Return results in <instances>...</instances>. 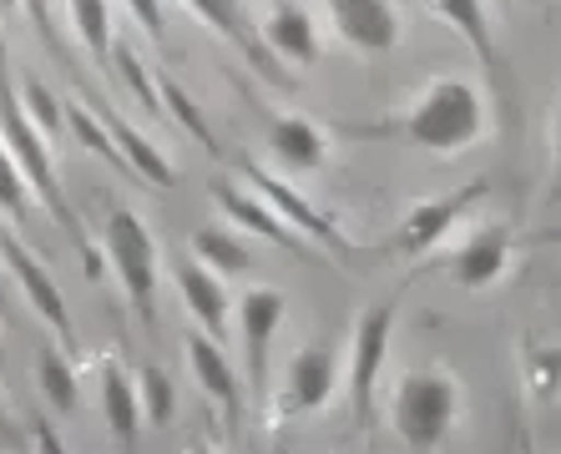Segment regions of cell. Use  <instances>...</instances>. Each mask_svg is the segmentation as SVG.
Segmentation results:
<instances>
[{
    "instance_id": "cell-1",
    "label": "cell",
    "mask_w": 561,
    "mask_h": 454,
    "mask_svg": "<svg viewBox=\"0 0 561 454\" xmlns=\"http://www.w3.org/2000/svg\"><path fill=\"white\" fill-rule=\"evenodd\" d=\"M0 147L15 156V167L26 172L31 193L41 197V208L51 212V218L61 222L66 233H71L81 247H87V237H81V222H77V212H71V202H66V193H61V177H56L51 137H46V131H41L36 121L26 117V106H21V91L11 86L5 66H0ZM87 272H92V278H102V258H96L92 247H87Z\"/></svg>"
},
{
    "instance_id": "cell-2",
    "label": "cell",
    "mask_w": 561,
    "mask_h": 454,
    "mask_svg": "<svg viewBox=\"0 0 561 454\" xmlns=\"http://www.w3.org/2000/svg\"><path fill=\"white\" fill-rule=\"evenodd\" d=\"M400 131H405L415 147L435 152V156L466 152V147H476L485 137V102H481V91L470 86L466 77L431 81V86L415 96V106L405 112Z\"/></svg>"
},
{
    "instance_id": "cell-3",
    "label": "cell",
    "mask_w": 561,
    "mask_h": 454,
    "mask_svg": "<svg viewBox=\"0 0 561 454\" xmlns=\"http://www.w3.org/2000/svg\"><path fill=\"white\" fill-rule=\"evenodd\" d=\"M460 419V384L445 369H410L394 384V429L415 454H431L450 440Z\"/></svg>"
},
{
    "instance_id": "cell-4",
    "label": "cell",
    "mask_w": 561,
    "mask_h": 454,
    "mask_svg": "<svg viewBox=\"0 0 561 454\" xmlns=\"http://www.w3.org/2000/svg\"><path fill=\"white\" fill-rule=\"evenodd\" d=\"M106 268L117 272L122 293H127V303L137 309V318H142L147 328H152V299H157V237L152 228H147L142 218L131 208H117L112 218H106Z\"/></svg>"
},
{
    "instance_id": "cell-5",
    "label": "cell",
    "mask_w": 561,
    "mask_h": 454,
    "mask_svg": "<svg viewBox=\"0 0 561 454\" xmlns=\"http://www.w3.org/2000/svg\"><path fill=\"white\" fill-rule=\"evenodd\" d=\"M0 263H5V272H11L15 283H21V293L31 299V309L46 318V328H51L56 338H61V349H71L77 344V328H71V313H66V299L61 288H56V278L46 268H41V258L31 253L26 243L15 233H0Z\"/></svg>"
},
{
    "instance_id": "cell-6",
    "label": "cell",
    "mask_w": 561,
    "mask_h": 454,
    "mask_svg": "<svg viewBox=\"0 0 561 454\" xmlns=\"http://www.w3.org/2000/svg\"><path fill=\"white\" fill-rule=\"evenodd\" d=\"M390 338H394V303L365 309V318L354 324V344H350V399H354V415L359 419H369L379 369L390 359Z\"/></svg>"
},
{
    "instance_id": "cell-7",
    "label": "cell",
    "mask_w": 561,
    "mask_h": 454,
    "mask_svg": "<svg viewBox=\"0 0 561 454\" xmlns=\"http://www.w3.org/2000/svg\"><path fill=\"white\" fill-rule=\"evenodd\" d=\"M485 193H491V182H470V187H460V193H450V197H425V202H415V208L405 212V222H400L394 247H400L405 258H425V253H435V247L450 237V228L466 218L470 202L485 197Z\"/></svg>"
},
{
    "instance_id": "cell-8",
    "label": "cell",
    "mask_w": 561,
    "mask_h": 454,
    "mask_svg": "<svg viewBox=\"0 0 561 454\" xmlns=\"http://www.w3.org/2000/svg\"><path fill=\"white\" fill-rule=\"evenodd\" d=\"M284 293L278 288H243L238 299V334H243V359H249V389L268 384V349L284 328Z\"/></svg>"
},
{
    "instance_id": "cell-9",
    "label": "cell",
    "mask_w": 561,
    "mask_h": 454,
    "mask_svg": "<svg viewBox=\"0 0 561 454\" xmlns=\"http://www.w3.org/2000/svg\"><path fill=\"white\" fill-rule=\"evenodd\" d=\"M249 177H253V187L263 193V202L278 212V218L294 228L299 237H313V243H329L334 253H350V237L340 233V222L329 218V212H319L309 202V197H299V187L294 182H284L278 172H263V167H249Z\"/></svg>"
},
{
    "instance_id": "cell-10",
    "label": "cell",
    "mask_w": 561,
    "mask_h": 454,
    "mask_svg": "<svg viewBox=\"0 0 561 454\" xmlns=\"http://www.w3.org/2000/svg\"><path fill=\"white\" fill-rule=\"evenodd\" d=\"M183 353H187L193 379L203 384V394H208V399L218 404V415L228 419V429H238L243 424V384H238V369H233V359H228V349L208 334H187Z\"/></svg>"
},
{
    "instance_id": "cell-11",
    "label": "cell",
    "mask_w": 561,
    "mask_h": 454,
    "mask_svg": "<svg viewBox=\"0 0 561 454\" xmlns=\"http://www.w3.org/2000/svg\"><path fill=\"white\" fill-rule=\"evenodd\" d=\"M329 5V26L340 31V40H350L354 51L385 56L400 40V15L394 0H324Z\"/></svg>"
},
{
    "instance_id": "cell-12",
    "label": "cell",
    "mask_w": 561,
    "mask_h": 454,
    "mask_svg": "<svg viewBox=\"0 0 561 454\" xmlns=\"http://www.w3.org/2000/svg\"><path fill=\"white\" fill-rule=\"evenodd\" d=\"M340 389V353L334 349H299L288 359V379H284V399L294 415H319Z\"/></svg>"
},
{
    "instance_id": "cell-13",
    "label": "cell",
    "mask_w": 561,
    "mask_h": 454,
    "mask_svg": "<svg viewBox=\"0 0 561 454\" xmlns=\"http://www.w3.org/2000/svg\"><path fill=\"white\" fill-rule=\"evenodd\" d=\"M172 278H178V293H183V309L193 313V324L208 338H222L233 299H228V288H222L218 272L203 268L197 258H183V263H172Z\"/></svg>"
},
{
    "instance_id": "cell-14",
    "label": "cell",
    "mask_w": 561,
    "mask_h": 454,
    "mask_svg": "<svg viewBox=\"0 0 561 454\" xmlns=\"http://www.w3.org/2000/svg\"><path fill=\"white\" fill-rule=\"evenodd\" d=\"M511 233L506 228H485V233H476L466 247H460L456 258H450V278H456L460 288H470V293H481V288L501 283L511 268Z\"/></svg>"
},
{
    "instance_id": "cell-15",
    "label": "cell",
    "mask_w": 561,
    "mask_h": 454,
    "mask_svg": "<svg viewBox=\"0 0 561 454\" xmlns=\"http://www.w3.org/2000/svg\"><path fill=\"white\" fill-rule=\"evenodd\" d=\"M218 212L233 228H243V233H259L263 243H274V247H284V253H309V243H304L294 228H288L284 218H278L268 202H259V197H243L238 187H228V182H218Z\"/></svg>"
},
{
    "instance_id": "cell-16",
    "label": "cell",
    "mask_w": 561,
    "mask_h": 454,
    "mask_svg": "<svg viewBox=\"0 0 561 454\" xmlns=\"http://www.w3.org/2000/svg\"><path fill=\"white\" fill-rule=\"evenodd\" d=\"M259 40L274 61L309 66L313 56H319V26H313V15L304 11V5H278V11L259 26Z\"/></svg>"
},
{
    "instance_id": "cell-17",
    "label": "cell",
    "mask_w": 561,
    "mask_h": 454,
    "mask_svg": "<svg viewBox=\"0 0 561 454\" xmlns=\"http://www.w3.org/2000/svg\"><path fill=\"white\" fill-rule=\"evenodd\" d=\"M435 15L466 40L470 51H476V61H481L485 71H491V81L501 86V51H496V36H491L485 0H435Z\"/></svg>"
},
{
    "instance_id": "cell-18",
    "label": "cell",
    "mask_w": 561,
    "mask_h": 454,
    "mask_svg": "<svg viewBox=\"0 0 561 454\" xmlns=\"http://www.w3.org/2000/svg\"><path fill=\"white\" fill-rule=\"evenodd\" d=\"M102 419L106 429L122 440V450H137V434H142V394H137V379L122 374L117 363L102 369Z\"/></svg>"
},
{
    "instance_id": "cell-19",
    "label": "cell",
    "mask_w": 561,
    "mask_h": 454,
    "mask_svg": "<svg viewBox=\"0 0 561 454\" xmlns=\"http://www.w3.org/2000/svg\"><path fill=\"white\" fill-rule=\"evenodd\" d=\"M268 147H274L284 172H319L329 162L324 131L313 127L309 117H278L274 131H268Z\"/></svg>"
},
{
    "instance_id": "cell-20",
    "label": "cell",
    "mask_w": 561,
    "mask_h": 454,
    "mask_svg": "<svg viewBox=\"0 0 561 454\" xmlns=\"http://www.w3.org/2000/svg\"><path fill=\"white\" fill-rule=\"evenodd\" d=\"M106 127H112V142H117L122 156H127V172H131V177L152 182V187H172V182H178V172H172V162L162 156V147L147 142V137L131 127V121H117V117H112Z\"/></svg>"
},
{
    "instance_id": "cell-21",
    "label": "cell",
    "mask_w": 561,
    "mask_h": 454,
    "mask_svg": "<svg viewBox=\"0 0 561 454\" xmlns=\"http://www.w3.org/2000/svg\"><path fill=\"white\" fill-rule=\"evenodd\" d=\"M193 258L203 268H213L218 278L249 268V237L233 233V222H213V228H197L193 233Z\"/></svg>"
},
{
    "instance_id": "cell-22",
    "label": "cell",
    "mask_w": 561,
    "mask_h": 454,
    "mask_svg": "<svg viewBox=\"0 0 561 454\" xmlns=\"http://www.w3.org/2000/svg\"><path fill=\"white\" fill-rule=\"evenodd\" d=\"M66 11H71V31L77 40L92 51V61H112L117 51V26H112V0H66Z\"/></svg>"
},
{
    "instance_id": "cell-23",
    "label": "cell",
    "mask_w": 561,
    "mask_h": 454,
    "mask_svg": "<svg viewBox=\"0 0 561 454\" xmlns=\"http://www.w3.org/2000/svg\"><path fill=\"white\" fill-rule=\"evenodd\" d=\"M36 384L41 394L51 399L56 415H77V404H81V379H77V363H71V353L66 349H41L36 359Z\"/></svg>"
},
{
    "instance_id": "cell-24",
    "label": "cell",
    "mask_w": 561,
    "mask_h": 454,
    "mask_svg": "<svg viewBox=\"0 0 561 454\" xmlns=\"http://www.w3.org/2000/svg\"><path fill=\"white\" fill-rule=\"evenodd\" d=\"M66 127H71V137H77L87 152H96L106 162V167H117V172H127V156H122V147L112 142V127H106L96 112H87L81 102H71L66 106Z\"/></svg>"
},
{
    "instance_id": "cell-25",
    "label": "cell",
    "mask_w": 561,
    "mask_h": 454,
    "mask_svg": "<svg viewBox=\"0 0 561 454\" xmlns=\"http://www.w3.org/2000/svg\"><path fill=\"white\" fill-rule=\"evenodd\" d=\"M157 96H162V112H168L172 121H183V131L187 137H197V142L208 147V152H218V142H213V127L203 121V112H197V102L187 96L183 86L172 77H157Z\"/></svg>"
},
{
    "instance_id": "cell-26",
    "label": "cell",
    "mask_w": 561,
    "mask_h": 454,
    "mask_svg": "<svg viewBox=\"0 0 561 454\" xmlns=\"http://www.w3.org/2000/svg\"><path fill=\"white\" fill-rule=\"evenodd\" d=\"M137 394H142V419L147 424H172V415H178V389H172V379L157 369V363H147L142 374H137Z\"/></svg>"
},
{
    "instance_id": "cell-27",
    "label": "cell",
    "mask_w": 561,
    "mask_h": 454,
    "mask_svg": "<svg viewBox=\"0 0 561 454\" xmlns=\"http://www.w3.org/2000/svg\"><path fill=\"white\" fill-rule=\"evenodd\" d=\"M31 182H26V172L15 167V156L0 147V212L5 218H15V222H26L31 218Z\"/></svg>"
},
{
    "instance_id": "cell-28",
    "label": "cell",
    "mask_w": 561,
    "mask_h": 454,
    "mask_svg": "<svg viewBox=\"0 0 561 454\" xmlns=\"http://www.w3.org/2000/svg\"><path fill=\"white\" fill-rule=\"evenodd\" d=\"M15 91H21V106H26V117L36 121L46 137H56V131H61V121H66V106L56 102V96L41 86V81H21Z\"/></svg>"
},
{
    "instance_id": "cell-29",
    "label": "cell",
    "mask_w": 561,
    "mask_h": 454,
    "mask_svg": "<svg viewBox=\"0 0 561 454\" xmlns=\"http://www.w3.org/2000/svg\"><path fill=\"white\" fill-rule=\"evenodd\" d=\"M112 66H122V81H127V86H131V96H137V102H142L147 112H162V96H157V81L142 71V61L131 56V46H117V51H112Z\"/></svg>"
},
{
    "instance_id": "cell-30",
    "label": "cell",
    "mask_w": 561,
    "mask_h": 454,
    "mask_svg": "<svg viewBox=\"0 0 561 454\" xmlns=\"http://www.w3.org/2000/svg\"><path fill=\"white\" fill-rule=\"evenodd\" d=\"M127 11L147 26V36H162V0H127Z\"/></svg>"
},
{
    "instance_id": "cell-31",
    "label": "cell",
    "mask_w": 561,
    "mask_h": 454,
    "mask_svg": "<svg viewBox=\"0 0 561 454\" xmlns=\"http://www.w3.org/2000/svg\"><path fill=\"white\" fill-rule=\"evenodd\" d=\"M21 5H26L31 11V21H36V31L46 40H56V26H51V0H21Z\"/></svg>"
},
{
    "instance_id": "cell-32",
    "label": "cell",
    "mask_w": 561,
    "mask_h": 454,
    "mask_svg": "<svg viewBox=\"0 0 561 454\" xmlns=\"http://www.w3.org/2000/svg\"><path fill=\"white\" fill-rule=\"evenodd\" d=\"M36 444H41V454H66V450H61V440H56V429H51V424H41V429H36Z\"/></svg>"
},
{
    "instance_id": "cell-33",
    "label": "cell",
    "mask_w": 561,
    "mask_h": 454,
    "mask_svg": "<svg viewBox=\"0 0 561 454\" xmlns=\"http://www.w3.org/2000/svg\"><path fill=\"white\" fill-rule=\"evenodd\" d=\"M551 147H557V202H561V96H557V131H551Z\"/></svg>"
},
{
    "instance_id": "cell-34",
    "label": "cell",
    "mask_w": 561,
    "mask_h": 454,
    "mask_svg": "<svg viewBox=\"0 0 561 454\" xmlns=\"http://www.w3.org/2000/svg\"><path fill=\"white\" fill-rule=\"evenodd\" d=\"M531 243H547V247H561V228H547V233H531Z\"/></svg>"
},
{
    "instance_id": "cell-35",
    "label": "cell",
    "mask_w": 561,
    "mask_h": 454,
    "mask_svg": "<svg viewBox=\"0 0 561 454\" xmlns=\"http://www.w3.org/2000/svg\"><path fill=\"white\" fill-rule=\"evenodd\" d=\"M15 5H21V0H0V15H5V11H15Z\"/></svg>"
},
{
    "instance_id": "cell-36",
    "label": "cell",
    "mask_w": 561,
    "mask_h": 454,
    "mask_svg": "<svg viewBox=\"0 0 561 454\" xmlns=\"http://www.w3.org/2000/svg\"><path fill=\"white\" fill-rule=\"evenodd\" d=\"M187 454H218V450H187Z\"/></svg>"
},
{
    "instance_id": "cell-37",
    "label": "cell",
    "mask_w": 561,
    "mask_h": 454,
    "mask_svg": "<svg viewBox=\"0 0 561 454\" xmlns=\"http://www.w3.org/2000/svg\"><path fill=\"white\" fill-rule=\"evenodd\" d=\"M228 5H238V0H228Z\"/></svg>"
}]
</instances>
